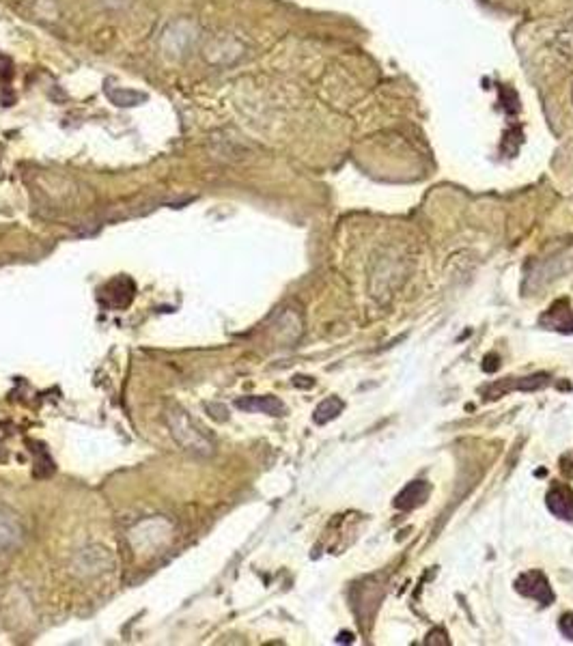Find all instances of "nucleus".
Here are the masks:
<instances>
[{
  "label": "nucleus",
  "instance_id": "f257e3e1",
  "mask_svg": "<svg viewBox=\"0 0 573 646\" xmlns=\"http://www.w3.org/2000/svg\"><path fill=\"white\" fill-rule=\"evenodd\" d=\"M168 425L173 429L175 440L190 453H198V455H211L213 446L211 442L203 435V431L183 414V412H173L168 416Z\"/></svg>",
  "mask_w": 573,
  "mask_h": 646
},
{
  "label": "nucleus",
  "instance_id": "f03ea898",
  "mask_svg": "<svg viewBox=\"0 0 573 646\" xmlns=\"http://www.w3.org/2000/svg\"><path fill=\"white\" fill-rule=\"evenodd\" d=\"M515 590L528 599L539 601L541 605L554 603V590L547 582V577L541 571H528L515 580Z\"/></svg>",
  "mask_w": 573,
  "mask_h": 646
},
{
  "label": "nucleus",
  "instance_id": "7ed1b4c3",
  "mask_svg": "<svg viewBox=\"0 0 573 646\" xmlns=\"http://www.w3.org/2000/svg\"><path fill=\"white\" fill-rule=\"evenodd\" d=\"M541 325L547 330H556L562 334H571L573 332V308L569 306L567 300L556 302L541 319Z\"/></svg>",
  "mask_w": 573,
  "mask_h": 646
},
{
  "label": "nucleus",
  "instance_id": "20e7f679",
  "mask_svg": "<svg viewBox=\"0 0 573 646\" xmlns=\"http://www.w3.org/2000/svg\"><path fill=\"white\" fill-rule=\"evenodd\" d=\"M547 508L564 522H573V491L567 485H554L547 491Z\"/></svg>",
  "mask_w": 573,
  "mask_h": 646
},
{
  "label": "nucleus",
  "instance_id": "39448f33",
  "mask_svg": "<svg viewBox=\"0 0 573 646\" xmlns=\"http://www.w3.org/2000/svg\"><path fill=\"white\" fill-rule=\"evenodd\" d=\"M238 410L244 412H261L268 416H283L285 414V403L276 397H244L235 401Z\"/></svg>",
  "mask_w": 573,
  "mask_h": 646
},
{
  "label": "nucleus",
  "instance_id": "423d86ee",
  "mask_svg": "<svg viewBox=\"0 0 573 646\" xmlns=\"http://www.w3.org/2000/svg\"><path fill=\"white\" fill-rule=\"evenodd\" d=\"M429 491H431L429 483H425V480H414V483H410L407 487L401 489V493H399L397 500H395V506L401 508V510H412V508L420 506V504L429 498Z\"/></svg>",
  "mask_w": 573,
  "mask_h": 646
},
{
  "label": "nucleus",
  "instance_id": "0eeeda50",
  "mask_svg": "<svg viewBox=\"0 0 573 646\" xmlns=\"http://www.w3.org/2000/svg\"><path fill=\"white\" fill-rule=\"evenodd\" d=\"M547 381H549V377L547 375H532V377H526V379H522V381H517V383H494V385H490V390L485 393L487 397L485 399H498L502 393H509V390H526V393H530V390H539V388H545L547 385Z\"/></svg>",
  "mask_w": 573,
  "mask_h": 646
},
{
  "label": "nucleus",
  "instance_id": "6e6552de",
  "mask_svg": "<svg viewBox=\"0 0 573 646\" xmlns=\"http://www.w3.org/2000/svg\"><path fill=\"white\" fill-rule=\"evenodd\" d=\"M343 408H345V403H343L338 397H330V399H325V401H321V403L317 405L313 418H315L317 425H325V423L334 420V418L343 412Z\"/></svg>",
  "mask_w": 573,
  "mask_h": 646
},
{
  "label": "nucleus",
  "instance_id": "1a4fd4ad",
  "mask_svg": "<svg viewBox=\"0 0 573 646\" xmlns=\"http://www.w3.org/2000/svg\"><path fill=\"white\" fill-rule=\"evenodd\" d=\"M16 539H18V526L11 520H7V517L0 515V547L11 545Z\"/></svg>",
  "mask_w": 573,
  "mask_h": 646
},
{
  "label": "nucleus",
  "instance_id": "9d476101",
  "mask_svg": "<svg viewBox=\"0 0 573 646\" xmlns=\"http://www.w3.org/2000/svg\"><path fill=\"white\" fill-rule=\"evenodd\" d=\"M110 97L117 101V106H134L136 101H145L147 99L143 93H130V91H119L117 95L110 93Z\"/></svg>",
  "mask_w": 573,
  "mask_h": 646
},
{
  "label": "nucleus",
  "instance_id": "9b49d317",
  "mask_svg": "<svg viewBox=\"0 0 573 646\" xmlns=\"http://www.w3.org/2000/svg\"><path fill=\"white\" fill-rule=\"evenodd\" d=\"M558 627H560V633H562L567 640H573V612L562 614V616H560Z\"/></svg>",
  "mask_w": 573,
  "mask_h": 646
},
{
  "label": "nucleus",
  "instance_id": "f8f14e48",
  "mask_svg": "<svg viewBox=\"0 0 573 646\" xmlns=\"http://www.w3.org/2000/svg\"><path fill=\"white\" fill-rule=\"evenodd\" d=\"M500 358L496 355V353H490L487 358H485V364H483V370H487V373H494V370H498L500 368V362H498Z\"/></svg>",
  "mask_w": 573,
  "mask_h": 646
},
{
  "label": "nucleus",
  "instance_id": "ddd939ff",
  "mask_svg": "<svg viewBox=\"0 0 573 646\" xmlns=\"http://www.w3.org/2000/svg\"><path fill=\"white\" fill-rule=\"evenodd\" d=\"M338 642H340V644H348V642H354V635H352V633H348V631H343V633L338 635Z\"/></svg>",
  "mask_w": 573,
  "mask_h": 646
}]
</instances>
